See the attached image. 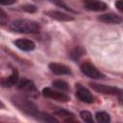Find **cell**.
I'll return each instance as SVG.
<instances>
[{"label":"cell","instance_id":"23","mask_svg":"<svg viewBox=\"0 0 123 123\" xmlns=\"http://www.w3.org/2000/svg\"><path fill=\"white\" fill-rule=\"evenodd\" d=\"M123 2H122V0H117L116 2H115V6H116V8H117V10L119 11V12H122L123 11Z\"/></svg>","mask_w":123,"mask_h":123},{"label":"cell","instance_id":"20","mask_svg":"<svg viewBox=\"0 0 123 123\" xmlns=\"http://www.w3.org/2000/svg\"><path fill=\"white\" fill-rule=\"evenodd\" d=\"M54 4H56L57 6H59V7H61V8H62V9H64L65 11H68V12H75V11H73L71 8H69L64 2H63V0H51Z\"/></svg>","mask_w":123,"mask_h":123},{"label":"cell","instance_id":"6","mask_svg":"<svg viewBox=\"0 0 123 123\" xmlns=\"http://www.w3.org/2000/svg\"><path fill=\"white\" fill-rule=\"evenodd\" d=\"M42 94H43V96H45L47 98H50V99H53V100H56V101H59V102H66V101L69 100V97L66 94H64L63 92L54 90L50 87L43 88Z\"/></svg>","mask_w":123,"mask_h":123},{"label":"cell","instance_id":"14","mask_svg":"<svg viewBox=\"0 0 123 123\" xmlns=\"http://www.w3.org/2000/svg\"><path fill=\"white\" fill-rule=\"evenodd\" d=\"M36 117L39 121H43V122H50V123L59 122V120L56 117H54V116H52V115H50L48 113H45V112H39L38 111V113H37V115Z\"/></svg>","mask_w":123,"mask_h":123},{"label":"cell","instance_id":"5","mask_svg":"<svg viewBox=\"0 0 123 123\" xmlns=\"http://www.w3.org/2000/svg\"><path fill=\"white\" fill-rule=\"evenodd\" d=\"M89 86L95 91L100 92V93H103V94L115 95V94H120L121 93V89L118 88V87H115V86H105V85H100V84H96V83H90Z\"/></svg>","mask_w":123,"mask_h":123},{"label":"cell","instance_id":"2","mask_svg":"<svg viewBox=\"0 0 123 123\" xmlns=\"http://www.w3.org/2000/svg\"><path fill=\"white\" fill-rule=\"evenodd\" d=\"M12 102L15 105V107H17L21 111H23L24 113L31 115V116H37L38 113V111L37 109V106L31 102L30 100L20 96V95H14L12 97Z\"/></svg>","mask_w":123,"mask_h":123},{"label":"cell","instance_id":"13","mask_svg":"<svg viewBox=\"0 0 123 123\" xmlns=\"http://www.w3.org/2000/svg\"><path fill=\"white\" fill-rule=\"evenodd\" d=\"M14 44L21 50L23 51H32L35 49L36 44L34 41L30 40V39H25V38H21V39H17L14 41Z\"/></svg>","mask_w":123,"mask_h":123},{"label":"cell","instance_id":"11","mask_svg":"<svg viewBox=\"0 0 123 123\" xmlns=\"http://www.w3.org/2000/svg\"><path fill=\"white\" fill-rule=\"evenodd\" d=\"M18 79H19V76H18V72L16 69H12V73L8 77V78H4L0 81V85L4 87H11L14 85L17 84L18 82Z\"/></svg>","mask_w":123,"mask_h":123},{"label":"cell","instance_id":"3","mask_svg":"<svg viewBox=\"0 0 123 123\" xmlns=\"http://www.w3.org/2000/svg\"><path fill=\"white\" fill-rule=\"evenodd\" d=\"M18 88L31 97H37L38 96V91H37L35 84L30 80H27V79L21 80L18 83Z\"/></svg>","mask_w":123,"mask_h":123},{"label":"cell","instance_id":"8","mask_svg":"<svg viewBox=\"0 0 123 123\" xmlns=\"http://www.w3.org/2000/svg\"><path fill=\"white\" fill-rule=\"evenodd\" d=\"M76 87H77L76 95L79 98V100H81L82 102H85V103H88V104H90V103L93 102V96H92V94L86 87L80 86L79 84H77Z\"/></svg>","mask_w":123,"mask_h":123},{"label":"cell","instance_id":"22","mask_svg":"<svg viewBox=\"0 0 123 123\" xmlns=\"http://www.w3.org/2000/svg\"><path fill=\"white\" fill-rule=\"evenodd\" d=\"M22 9H23L25 12H31V13L37 12V7L34 6V5H26V6L22 7Z\"/></svg>","mask_w":123,"mask_h":123},{"label":"cell","instance_id":"7","mask_svg":"<svg viewBox=\"0 0 123 123\" xmlns=\"http://www.w3.org/2000/svg\"><path fill=\"white\" fill-rule=\"evenodd\" d=\"M85 8L87 11L92 12H103L107 10V5L101 0H84Z\"/></svg>","mask_w":123,"mask_h":123},{"label":"cell","instance_id":"15","mask_svg":"<svg viewBox=\"0 0 123 123\" xmlns=\"http://www.w3.org/2000/svg\"><path fill=\"white\" fill-rule=\"evenodd\" d=\"M55 114L56 115H59L61 117H63L65 119V121H72L73 117H74V114L68 111H65V110H62V109H59L57 111H55Z\"/></svg>","mask_w":123,"mask_h":123},{"label":"cell","instance_id":"21","mask_svg":"<svg viewBox=\"0 0 123 123\" xmlns=\"http://www.w3.org/2000/svg\"><path fill=\"white\" fill-rule=\"evenodd\" d=\"M8 23V16L6 14V12L0 9V26H4Z\"/></svg>","mask_w":123,"mask_h":123},{"label":"cell","instance_id":"17","mask_svg":"<svg viewBox=\"0 0 123 123\" xmlns=\"http://www.w3.org/2000/svg\"><path fill=\"white\" fill-rule=\"evenodd\" d=\"M85 50L83 49V48H81V47H76V48H74L72 51H71V53H70V58L72 59V60H74V61H78L84 54H85Z\"/></svg>","mask_w":123,"mask_h":123},{"label":"cell","instance_id":"12","mask_svg":"<svg viewBox=\"0 0 123 123\" xmlns=\"http://www.w3.org/2000/svg\"><path fill=\"white\" fill-rule=\"evenodd\" d=\"M98 19L104 23H108V24H119L122 22V18L114 13H106V14H102L98 17Z\"/></svg>","mask_w":123,"mask_h":123},{"label":"cell","instance_id":"16","mask_svg":"<svg viewBox=\"0 0 123 123\" xmlns=\"http://www.w3.org/2000/svg\"><path fill=\"white\" fill-rule=\"evenodd\" d=\"M96 117V120L100 123H109L111 121V117H110V114L105 112V111H99L96 113L95 115Z\"/></svg>","mask_w":123,"mask_h":123},{"label":"cell","instance_id":"18","mask_svg":"<svg viewBox=\"0 0 123 123\" xmlns=\"http://www.w3.org/2000/svg\"><path fill=\"white\" fill-rule=\"evenodd\" d=\"M53 86L55 87L61 89V90H63V91H66V90L69 89V86H68L67 83L62 81V80H56V81H54L53 82Z\"/></svg>","mask_w":123,"mask_h":123},{"label":"cell","instance_id":"9","mask_svg":"<svg viewBox=\"0 0 123 123\" xmlns=\"http://www.w3.org/2000/svg\"><path fill=\"white\" fill-rule=\"evenodd\" d=\"M45 14L48 15L49 17L56 19V20H59V21H72V20H74L73 16H71L65 12H59V11H47V12H45Z\"/></svg>","mask_w":123,"mask_h":123},{"label":"cell","instance_id":"10","mask_svg":"<svg viewBox=\"0 0 123 123\" xmlns=\"http://www.w3.org/2000/svg\"><path fill=\"white\" fill-rule=\"evenodd\" d=\"M49 68L56 75H70L71 74L70 68L64 64H62V63L52 62L49 64Z\"/></svg>","mask_w":123,"mask_h":123},{"label":"cell","instance_id":"1","mask_svg":"<svg viewBox=\"0 0 123 123\" xmlns=\"http://www.w3.org/2000/svg\"><path fill=\"white\" fill-rule=\"evenodd\" d=\"M10 28L17 33L23 34H36L38 33L40 30V25L32 20L28 19H17L11 23Z\"/></svg>","mask_w":123,"mask_h":123},{"label":"cell","instance_id":"19","mask_svg":"<svg viewBox=\"0 0 123 123\" xmlns=\"http://www.w3.org/2000/svg\"><path fill=\"white\" fill-rule=\"evenodd\" d=\"M80 116L81 118L85 121V122H87V123H93V118H92V114L87 111H82L80 112Z\"/></svg>","mask_w":123,"mask_h":123},{"label":"cell","instance_id":"4","mask_svg":"<svg viewBox=\"0 0 123 123\" xmlns=\"http://www.w3.org/2000/svg\"><path fill=\"white\" fill-rule=\"evenodd\" d=\"M81 71L87 77L92 78V79H100V78H104V74L101 73L93 64H91L90 62H84L81 64L80 66Z\"/></svg>","mask_w":123,"mask_h":123},{"label":"cell","instance_id":"24","mask_svg":"<svg viewBox=\"0 0 123 123\" xmlns=\"http://www.w3.org/2000/svg\"><path fill=\"white\" fill-rule=\"evenodd\" d=\"M15 2L16 0H0V5H12Z\"/></svg>","mask_w":123,"mask_h":123}]
</instances>
